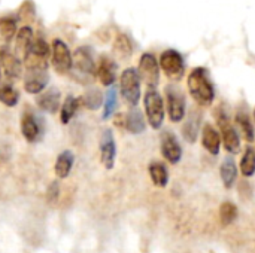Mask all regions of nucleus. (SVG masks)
Segmentation results:
<instances>
[{
  "instance_id": "f257e3e1",
  "label": "nucleus",
  "mask_w": 255,
  "mask_h": 253,
  "mask_svg": "<svg viewBox=\"0 0 255 253\" xmlns=\"http://www.w3.org/2000/svg\"><path fill=\"white\" fill-rule=\"evenodd\" d=\"M188 91L193 97V100L203 106L209 107L215 100V88L209 79V72L205 67H196L188 75L187 79Z\"/></svg>"
},
{
  "instance_id": "f03ea898",
  "label": "nucleus",
  "mask_w": 255,
  "mask_h": 253,
  "mask_svg": "<svg viewBox=\"0 0 255 253\" xmlns=\"http://www.w3.org/2000/svg\"><path fill=\"white\" fill-rule=\"evenodd\" d=\"M215 119L217 124L221 130V137H223V145L226 148V151L232 155L238 154L241 151V137L238 134V131L235 130V127L232 125V119L229 112L226 110L224 106H218L215 110Z\"/></svg>"
},
{
  "instance_id": "7ed1b4c3",
  "label": "nucleus",
  "mask_w": 255,
  "mask_h": 253,
  "mask_svg": "<svg viewBox=\"0 0 255 253\" xmlns=\"http://www.w3.org/2000/svg\"><path fill=\"white\" fill-rule=\"evenodd\" d=\"M120 91L124 101L130 107H136L140 100V76L136 69L128 67L121 73Z\"/></svg>"
},
{
  "instance_id": "20e7f679",
  "label": "nucleus",
  "mask_w": 255,
  "mask_h": 253,
  "mask_svg": "<svg viewBox=\"0 0 255 253\" xmlns=\"http://www.w3.org/2000/svg\"><path fill=\"white\" fill-rule=\"evenodd\" d=\"M49 52L51 49H49V45L45 42V39L36 37V40H33L31 43V48L27 57L24 58L27 72L28 70H48Z\"/></svg>"
},
{
  "instance_id": "39448f33",
  "label": "nucleus",
  "mask_w": 255,
  "mask_h": 253,
  "mask_svg": "<svg viewBox=\"0 0 255 253\" xmlns=\"http://www.w3.org/2000/svg\"><path fill=\"white\" fill-rule=\"evenodd\" d=\"M145 112L149 121V125L154 130L161 128L164 122V103L163 97L158 94L157 89H148L145 94Z\"/></svg>"
},
{
  "instance_id": "423d86ee",
  "label": "nucleus",
  "mask_w": 255,
  "mask_h": 253,
  "mask_svg": "<svg viewBox=\"0 0 255 253\" xmlns=\"http://www.w3.org/2000/svg\"><path fill=\"white\" fill-rule=\"evenodd\" d=\"M160 67L172 81H181L185 73V61L176 49H166L160 57Z\"/></svg>"
},
{
  "instance_id": "0eeeda50",
  "label": "nucleus",
  "mask_w": 255,
  "mask_h": 253,
  "mask_svg": "<svg viewBox=\"0 0 255 253\" xmlns=\"http://www.w3.org/2000/svg\"><path fill=\"white\" fill-rule=\"evenodd\" d=\"M137 73H139L140 79H143V82L148 85V89H155L158 86V82H160V64H158L157 58L152 54L145 52L140 57Z\"/></svg>"
},
{
  "instance_id": "6e6552de",
  "label": "nucleus",
  "mask_w": 255,
  "mask_h": 253,
  "mask_svg": "<svg viewBox=\"0 0 255 253\" xmlns=\"http://www.w3.org/2000/svg\"><path fill=\"white\" fill-rule=\"evenodd\" d=\"M166 101H167V113L172 122H181L185 118V97L182 91L175 86L169 85L166 88Z\"/></svg>"
},
{
  "instance_id": "1a4fd4ad",
  "label": "nucleus",
  "mask_w": 255,
  "mask_h": 253,
  "mask_svg": "<svg viewBox=\"0 0 255 253\" xmlns=\"http://www.w3.org/2000/svg\"><path fill=\"white\" fill-rule=\"evenodd\" d=\"M72 69L76 75L84 78H91L96 75V63L93 58V52L88 46L78 48L72 55Z\"/></svg>"
},
{
  "instance_id": "9d476101",
  "label": "nucleus",
  "mask_w": 255,
  "mask_h": 253,
  "mask_svg": "<svg viewBox=\"0 0 255 253\" xmlns=\"http://www.w3.org/2000/svg\"><path fill=\"white\" fill-rule=\"evenodd\" d=\"M52 64L60 75H66L72 70V54L67 45L60 39L52 42Z\"/></svg>"
},
{
  "instance_id": "9b49d317",
  "label": "nucleus",
  "mask_w": 255,
  "mask_h": 253,
  "mask_svg": "<svg viewBox=\"0 0 255 253\" xmlns=\"http://www.w3.org/2000/svg\"><path fill=\"white\" fill-rule=\"evenodd\" d=\"M160 148L163 157L170 163V164H178L182 158V148L176 139V136L172 131H163L160 137Z\"/></svg>"
},
{
  "instance_id": "f8f14e48",
  "label": "nucleus",
  "mask_w": 255,
  "mask_h": 253,
  "mask_svg": "<svg viewBox=\"0 0 255 253\" xmlns=\"http://www.w3.org/2000/svg\"><path fill=\"white\" fill-rule=\"evenodd\" d=\"M0 67L9 81H15L21 75V63L7 46L0 48Z\"/></svg>"
},
{
  "instance_id": "ddd939ff",
  "label": "nucleus",
  "mask_w": 255,
  "mask_h": 253,
  "mask_svg": "<svg viewBox=\"0 0 255 253\" xmlns=\"http://www.w3.org/2000/svg\"><path fill=\"white\" fill-rule=\"evenodd\" d=\"M115 154H117V148H115L114 134L111 130H105L100 137V158H102L105 169L111 170L114 167Z\"/></svg>"
},
{
  "instance_id": "4468645a",
  "label": "nucleus",
  "mask_w": 255,
  "mask_h": 253,
  "mask_svg": "<svg viewBox=\"0 0 255 253\" xmlns=\"http://www.w3.org/2000/svg\"><path fill=\"white\" fill-rule=\"evenodd\" d=\"M21 133L27 139V142H30V143L39 142L42 137L40 119H37V116H34L31 112L24 113L22 119H21Z\"/></svg>"
},
{
  "instance_id": "2eb2a0df",
  "label": "nucleus",
  "mask_w": 255,
  "mask_h": 253,
  "mask_svg": "<svg viewBox=\"0 0 255 253\" xmlns=\"http://www.w3.org/2000/svg\"><path fill=\"white\" fill-rule=\"evenodd\" d=\"M96 75L105 86H112L117 78V63L108 55H102L96 66Z\"/></svg>"
},
{
  "instance_id": "dca6fc26",
  "label": "nucleus",
  "mask_w": 255,
  "mask_h": 253,
  "mask_svg": "<svg viewBox=\"0 0 255 253\" xmlns=\"http://www.w3.org/2000/svg\"><path fill=\"white\" fill-rule=\"evenodd\" d=\"M49 75L46 70H28L25 73L24 88L28 94H39L48 85Z\"/></svg>"
},
{
  "instance_id": "f3484780",
  "label": "nucleus",
  "mask_w": 255,
  "mask_h": 253,
  "mask_svg": "<svg viewBox=\"0 0 255 253\" xmlns=\"http://www.w3.org/2000/svg\"><path fill=\"white\" fill-rule=\"evenodd\" d=\"M33 43V30L30 25H24L22 28L18 30L16 33V40H15V55L18 60H24L31 48Z\"/></svg>"
},
{
  "instance_id": "a211bd4d",
  "label": "nucleus",
  "mask_w": 255,
  "mask_h": 253,
  "mask_svg": "<svg viewBox=\"0 0 255 253\" xmlns=\"http://www.w3.org/2000/svg\"><path fill=\"white\" fill-rule=\"evenodd\" d=\"M235 122H236V125L239 127V130H241V133H242V136H244V139L247 140V142H254L255 140V128H254V124H253V121H251V116L248 115V112H247V109H238L236 110V113H235Z\"/></svg>"
},
{
  "instance_id": "6ab92c4d",
  "label": "nucleus",
  "mask_w": 255,
  "mask_h": 253,
  "mask_svg": "<svg viewBox=\"0 0 255 253\" xmlns=\"http://www.w3.org/2000/svg\"><path fill=\"white\" fill-rule=\"evenodd\" d=\"M202 143H203V148L209 154H212V155H218L220 154L221 137H220V133L211 124H206L203 127V131H202Z\"/></svg>"
},
{
  "instance_id": "aec40b11",
  "label": "nucleus",
  "mask_w": 255,
  "mask_h": 253,
  "mask_svg": "<svg viewBox=\"0 0 255 253\" xmlns=\"http://www.w3.org/2000/svg\"><path fill=\"white\" fill-rule=\"evenodd\" d=\"M220 176H221V180H223V185L227 188V189H232L233 185L236 183L238 180V169H236V163H235V158L232 155L226 157L221 163V167H220Z\"/></svg>"
},
{
  "instance_id": "412c9836",
  "label": "nucleus",
  "mask_w": 255,
  "mask_h": 253,
  "mask_svg": "<svg viewBox=\"0 0 255 253\" xmlns=\"http://www.w3.org/2000/svg\"><path fill=\"white\" fill-rule=\"evenodd\" d=\"M200 121H202V115L197 112V110H193L185 124L182 125V136L185 139V142L188 143H196L197 140V136H199V128H200Z\"/></svg>"
},
{
  "instance_id": "4be33fe9",
  "label": "nucleus",
  "mask_w": 255,
  "mask_h": 253,
  "mask_svg": "<svg viewBox=\"0 0 255 253\" xmlns=\"http://www.w3.org/2000/svg\"><path fill=\"white\" fill-rule=\"evenodd\" d=\"M60 98H61L60 91L57 88H51L37 97V106L48 113H55L60 107Z\"/></svg>"
},
{
  "instance_id": "5701e85b",
  "label": "nucleus",
  "mask_w": 255,
  "mask_h": 253,
  "mask_svg": "<svg viewBox=\"0 0 255 253\" xmlns=\"http://www.w3.org/2000/svg\"><path fill=\"white\" fill-rule=\"evenodd\" d=\"M126 130H128L131 134H140L145 131L146 125H145V118L143 113L139 109H131L127 115H126Z\"/></svg>"
},
{
  "instance_id": "b1692460",
  "label": "nucleus",
  "mask_w": 255,
  "mask_h": 253,
  "mask_svg": "<svg viewBox=\"0 0 255 253\" xmlns=\"http://www.w3.org/2000/svg\"><path fill=\"white\" fill-rule=\"evenodd\" d=\"M149 176H151V180L155 186L158 188H166L167 183H169V171H167V167L160 163V161H154L149 164Z\"/></svg>"
},
{
  "instance_id": "393cba45",
  "label": "nucleus",
  "mask_w": 255,
  "mask_h": 253,
  "mask_svg": "<svg viewBox=\"0 0 255 253\" xmlns=\"http://www.w3.org/2000/svg\"><path fill=\"white\" fill-rule=\"evenodd\" d=\"M75 157L70 151H64L57 157L55 161V174L58 179H66L70 174L72 166H73Z\"/></svg>"
},
{
  "instance_id": "a878e982",
  "label": "nucleus",
  "mask_w": 255,
  "mask_h": 253,
  "mask_svg": "<svg viewBox=\"0 0 255 253\" xmlns=\"http://www.w3.org/2000/svg\"><path fill=\"white\" fill-rule=\"evenodd\" d=\"M114 52L118 58L121 60H127L131 57L133 54V43L130 40V37L124 33H120L117 37H115V42H114Z\"/></svg>"
},
{
  "instance_id": "bb28decb",
  "label": "nucleus",
  "mask_w": 255,
  "mask_h": 253,
  "mask_svg": "<svg viewBox=\"0 0 255 253\" xmlns=\"http://www.w3.org/2000/svg\"><path fill=\"white\" fill-rule=\"evenodd\" d=\"M16 21L10 16H1L0 18V39L4 43H9L16 36Z\"/></svg>"
},
{
  "instance_id": "cd10ccee",
  "label": "nucleus",
  "mask_w": 255,
  "mask_h": 253,
  "mask_svg": "<svg viewBox=\"0 0 255 253\" xmlns=\"http://www.w3.org/2000/svg\"><path fill=\"white\" fill-rule=\"evenodd\" d=\"M241 173L244 177H253L255 174V149L248 146L241 158Z\"/></svg>"
},
{
  "instance_id": "c85d7f7f",
  "label": "nucleus",
  "mask_w": 255,
  "mask_h": 253,
  "mask_svg": "<svg viewBox=\"0 0 255 253\" xmlns=\"http://www.w3.org/2000/svg\"><path fill=\"white\" fill-rule=\"evenodd\" d=\"M79 107V100L73 95H69L63 106H61V110H60V118H61V122L63 124H69V121L75 116L76 110Z\"/></svg>"
},
{
  "instance_id": "c756f323",
  "label": "nucleus",
  "mask_w": 255,
  "mask_h": 253,
  "mask_svg": "<svg viewBox=\"0 0 255 253\" xmlns=\"http://www.w3.org/2000/svg\"><path fill=\"white\" fill-rule=\"evenodd\" d=\"M238 218V207L230 203V201H226L221 204L220 207V222L223 227H229L232 225Z\"/></svg>"
},
{
  "instance_id": "7c9ffc66",
  "label": "nucleus",
  "mask_w": 255,
  "mask_h": 253,
  "mask_svg": "<svg viewBox=\"0 0 255 253\" xmlns=\"http://www.w3.org/2000/svg\"><path fill=\"white\" fill-rule=\"evenodd\" d=\"M102 101H103V97H102V92L99 89H88L82 98H81V104H84L87 109L90 110H96L102 106Z\"/></svg>"
},
{
  "instance_id": "2f4dec72",
  "label": "nucleus",
  "mask_w": 255,
  "mask_h": 253,
  "mask_svg": "<svg viewBox=\"0 0 255 253\" xmlns=\"http://www.w3.org/2000/svg\"><path fill=\"white\" fill-rule=\"evenodd\" d=\"M19 100V94L15 88H12L10 85H0V101L9 107L16 106Z\"/></svg>"
},
{
  "instance_id": "473e14b6",
  "label": "nucleus",
  "mask_w": 255,
  "mask_h": 253,
  "mask_svg": "<svg viewBox=\"0 0 255 253\" xmlns=\"http://www.w3.org/2000/svg\"><path fill=\"white\" fill-rule=\"evenodd\" d=\"M18 18L22 22H25V24H31L34 21V18H36V7H34L33 0H25L21 4V7L18 10Z\"/></svg>"
},
{
  "instance_id": "72a5a7b5",
  "label": "nucleus",
  "mask_w": 255,
  "mask_h": 253,
  "mask_svg": "<svg viewBox=\"0 0 255 253\" xmlns=\"http://www.w3.org/2000/svg\"><path fill=\"white\" fill-rule=\"evenodd\" d=\"M117 107V89L111 86L106 92V100H105V109H103V119H109Z\"/></svg>"
},
{
  "instance_id": "f704fd0d",
  "label": "nucleus",
  "mask_w": 255,
  "mask_h": 253,
  "mask_svg": "<svg viewBox=\"0 0 255 253\" xmlns=\"http://www.w3.org/2000/svg\"><path fill=\"white\" fill-rule=\"evenodd\" d=\"M58 192H60V189H58V183H57V182H52V183L49 185V188H48V194H46L48 201H49V203H55V201H57V198H58Z\"/></svg>"
},
{
  "instance_id": "c9c22d12",
  "label": "nucleus",
  "mask_w": 255,
  "mask_h": 253,
  "mask_svg": "<svg viewBox=\"0 0 255 253\" xmlns=\"http://www.w3.org/2000/svg\"><path fill=\"white\" fill-rule=\"evenodd\" d=\"M253 124H254V128H255V109H254V113H253Z\"/></svg>"
},
{
  "instance_id": "e433bc0d",
  "label": "nucleus",
  "mask_w": 255,
  "mask_h": 253,
  "mask_svg": "<svg viewBox=\"0 0 255 253\" xmlns=\"http://www.w3.org/2000/svg\"><path fill=\"white\" fill-rule=\"evenodd\" d=\"M0 78H1V67H0Z\"/></svg>"
}]
</instances>
